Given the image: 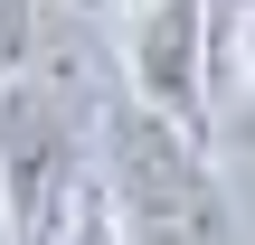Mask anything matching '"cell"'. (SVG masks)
Listing matches in <instances>:
<instances>
[{
  "label": "cell",
  "instance_id": "1",
  "mask_svg": "<svg viewBox=\"0 0 255 245\" xmlns=\"http://www.w3.org/2000/svg\"><path fill=\"white\" fill-rule=\"evenodd\" d=\"M95 142H104L123 245H227V189H218V151L199 123H170L161 104L123 94L104 104Z\"/></svg>",
  "mask_w": 255,
  "mask_h": 245
},
{
  "label": "cell",
  "instance_id": "2",
  "mask_svg": "<svg viewBox=\"0 0 255 245\" xmlns=\"http://www.w3.org/2000/svg\"><path fill=\"white\" fill-rule=\"evenodd\" d=\"M114 208L95 123L47 85H0V227L9 245H85V227Z\"/></svg>",
  "mask_w": 255,
  "mask_h": 245
},
{
  "label": "cell",
  "instance_id": "3",
  "mask_svg": "<svg viewBox=\"0 0 255 245\" xmlns=\"http://www.w3.org/2000/svg\"><path fill=\"white\" fill-rule=\"evenodd\" d=\"M208 9L218 0H132V19H123V85L199 132L218 113L208 104Z\"/></svg>",
  "mask_w": 255,
  "mask_h": 245
},
{
  "label": "cell",
  "instance_id": "4",
  "mask_svg": "<svg viewBox=\"0 0 255 245\" xmlns=\"http://www.w3.org/2000/svg\"><path fill=\"white\" fill-rule=\"evenodd\" d=\"M208 94L218 104H246L255 94V0L208 9Z\"/></svg>",
  "mask_w": 255,
  "mask_h": 245
},
{
  "label": "cell",
  "instance_id": "5",
  "mask_svg": "<svg viewBox=\"0 0 255 245\" xmlns=\"http://www.w3.org/2000/svg\"><path fill=\"white\" fill-rule=\"evenodd\" d=\"M38 66V9L28 0H0V85H19Z\"/></svg>",
  "mask_w": 255,
  "mask_h": 245
},
{
  "label": "cell",
  "instance_id": "6",
  "mask_svg": "<svg viewBox=\"0 0 255 245\" xmlns=\"http://www.w3.org/2000/svg\"><path fill=\"white\" fill-rule=\"evenodd\" d=\"M227 151H246V161H255V94H246V104H227Z\"/></svg>",
  "mask_w": 255,
  "mask_h": 245
},
{
  "label": "cell",
  "instance_id": "7",
  "mask_svg": "<svg viewBox=\"0 0 255 245\" xmlns=\"http://www.w3.org/2000/svg\"><path fill=\"white\" fill-rule=\"evenodd\" d=\"M85 245H123V227H114V208H104V217L85 227Z\"/></svg>",
  "mask_w": 255,
  "mask_h": 245
},
{
  "label": "cell",
  "instance_id": "8",
  "mask_svg": "<svg viewBox=\"0 0 255 245\" xmlns=\"http://www.w3.org/2000/svg\"><path fill=\"white\" fill-rule=\"evenodd\" d=\"M57 9H76V19H104V9H123V0H57Z\"/></svg>",
  "mask_w": 255,
  "mask_h": 245
},
{
  "label": "cell",
  "instance_id": "9",
  "mask_svg": "<svg viewBox=\"0 0 255 245\" xmlns=\"http://www.w3.org/2000/svg\"><path fill=\"white\" fill-rule=\"evenodd\" d=\"M0 245H9V227H0Z\"/></svg>",
  "mask_w": 255,
  "mask_h": 245
}]
</instances>
